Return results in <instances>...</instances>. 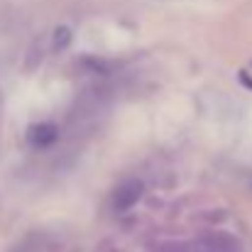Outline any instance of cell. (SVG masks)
Instances as JSON below:
<instances>
[{
    "label": "cell",
    "instance_id": "cell-3",
    "mask_svg": "<svg viewBox=\"0 0 252 252\" xmlns=\"http://www.w3.org/2000/svg\"><path fill=\"white\" fill-rule=\"evenodd\" d=\"M54 39H57V47L62 49V47L71 39V34H69V30H66V27H59V30H57V34H54Z\"/></svg>",
    "mask_w": 252,
    "mask_h": 252
},
{
    "label": "cell",
    "instance_id": "cell-1",
    "mask_svg": "<svg viewBox=\"0 0 252 252\" xmlns=\"http://www.w3.org/2000/svg\"><path fill=\"white\" fill-rule=\"evenodd\" d=\"M140 196H142V184L127 181V184H123V186H118L113 191V208L115 211H127L130 206L137 203Z\"/></svg>",
    "mask_w": 252,
    "mask_h": 252
},
{
    "label": "cell",
    "instance_id": "cell-2",
    "mask_svg": "<svg viewBox=\"0 0 252 252\" xmlns=\"http://www.w3.org/2000/svg\"><path fill=\"white\" fill-rule=\"evenodd\" d=\"M30 140H32L34 145H47V142L54 140V130L47 127V125H39V127H34V130L30 132Z\"/></svg>",
    "mask_w": 252,
    "mask_h": 252
}]
</instances>
